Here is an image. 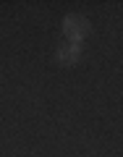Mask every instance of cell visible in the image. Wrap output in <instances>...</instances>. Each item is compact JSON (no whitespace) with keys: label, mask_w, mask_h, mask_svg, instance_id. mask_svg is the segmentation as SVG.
<instances>
[{"label":"cell","mask_w":123,"mask_h":157,"mask_svg":"<svg viewBox=\"0 0 123 157\" xmlns=\"http://www.w3.org/2000/svg\"><path fill=\"white\" fill-rule=\"evenodd\" d=\"M63 32H66L68 37H73V42H79V39L89 32V24H86V18H81V16H68L66 21H63Z\"/></svg>","instance_id":"6da1fadb"},{"label":"cell","mask_w":123,"mask_h":157,"mask_svg":"<svg viewBox=\"0 0 123 157\" xmlns=\"http://www.w3.org/2000/svg\"><path fill=\"white\" fill-rule=\"evenodd\" d=\"M79 58V42H71V45H63L58 50V60L60 63H73Z\"/></svg>","instance_id":"7a4b0ae2"}]
</instances>
